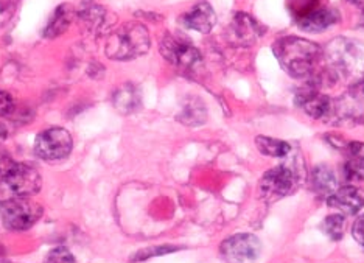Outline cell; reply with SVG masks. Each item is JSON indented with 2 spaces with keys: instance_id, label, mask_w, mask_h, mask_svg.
<instances>
[{
  "instance_id": "obj_31",
  "label": "cell",
  "mask_w": 364,
  "mask_h": 263,
  "mask_svg": "<svg viewBox=\"0 0 364 263\" xmlns=\"http://www.w3.org/2000/svg\"><path fill=\"white\" fill-rule=\"evenodd\" d=\"M361 87H363V92H364V80H363V86Z\"/></svg>"
},
{
  "instance_id": "obj_8",
  "label": "cell",
  "mask_w": 364,
  "mask_h": 263,
  "mask_svg": "<svg viewBox=\"0 0 364 263\" xmlns=\"http://www.w3.org/2000/svg\"><path fill=\"white\" fill-rule=\"evenodd\" d=\"M73 148V139L68 129L50 128L41 133L35 141V153L41 159L61 161Z\"/></svg>"
},
{
  "instance_id": "obj_10",
  "label": "cell",
  "mask_w": 364,
  "mask_h": 263,
  "mask_svg": "<svg viewBox=\"0 0 364 263\" xmlns=\"http://www.w3.org/2000/svg\"><path fill=\"white\" fill-rule=\"evenodd\" d=\"M294 184L296 175L291 168L285 166L271 168L260 179V198L268 203L277 201L291 192Z\"/></svg>"
},
{
  "instance_id": "obj_27",
  "label": "cell",
  "mask_w": 364,
  "mask_h": 263,
  "mask_svg": "<svg viewBox=\"0 0 364 263\" xmlns=\"http://www.w3.org/2000/svg\"><path fill=\"white\" fill-rule=\"evenodd\" d=\"M352 235L355 240H357V243L364 248V213L355 220V223L352 226Z\"/></svg>"
},
{
  "instance_id": "obj_15",
  "label": "cell",
  "mask_w": 364,
  "mask_h": 263,
  "mask_svg": "<svg viewBox=\"0 0 364 263\" xmlns=\"http://www.w3.org/2000/svg\"><path fill=\"white\" fill-rule=\"evenodd\" d=\"M75 10L73 6L69 4H63L56 8L53 11L52 18L48 19L47 27L44 30V36L48 39H55L58 36H61L63 33L68 31V28L70 27V23L75 19Z\"/></svg>"
},
{
  "instance_id": "obj_12",
  "label": "cell",
  "mask_w": 364,
  "mask_h": 263,
  "mask_svg": "<svg viewBox=\"0 0 364 263\" xmlns=\"http://www.w3.org/2000/svg\"><path fill=\"white\" fill-rule=\"evenodd\" d=\"M182 26L188 30H195L203 35H208L217 23V14L209 2H198L181 18Z\"/></svg>"
},
{
  "instance_id": "obj_25",
  "label": "cell",
  "mask_w": 364,
  "mask_h": 263,
  "mask_svg": "<svg viewBox=\"0 0 364 263\" xmlns=\"http://www.w3.org/2000/svg\"><path fill=\"white\" fill-rule=\"evenodd\" d=\"M19 0H0V27L11 21L16 10H18Z\"/></svg>"
},
{
  "instance_id": "obj_29",
  "label": "cell",
  "mask_w": 364,
  "mask_h": 263,
  "mask_svg": "<svg viewBox=\"0 0 364 263\" xmlns=\"http://www.w3.org/2000/svg\"><path fill=\"white\" fill-rule=\"evenodd\" d=\"M6 136H8V129H6V127L4 125V123H0V142H4L5 139H6Z\"/></svg>"
},
{
  "instance_id": "obj_19",
  "label": "cell",
  "mask_w": 364,
  "mask_h": 263,
  "mask_svg": "<svg viewBox=\"0 0 364 263\" xmlns=\"http://www.w3.org/2000/svg\"><path fill=\"white\" fill-rule=\"evenodd\" d=\"M208 119V111L201 100L198 98H190V100L182 106V111L178 116V120L187 127H200Z\"/></svg>"
},
{
  "instance_id": "obj_7",
  "label": "cell",
  "mask_w": 364,
  "mask_h": 263,
  "mask_svg": "<svg viewBox=\"0 0 364 263\" xmlns=\"http://www.w3.org/2000/svg\"><path fill=\"white\" fill-rule=\"evenodd\" d=\"M328 55L336 68L347 75H364V44L350 39H336L330 44Z\"/></svg>"
},
{
  "instance_id": "obj_22",
  "label": "cell",
  "mask_w": 364,
  "mask_h": 263,
  "mask_svg": "<svg viewBox=\"0 0 364 263\" xmlns=\"http://www.w3.org/2000/svg\"><path fill=\"white\" fill-rule=\"evenodd\" d=\"M344 226H346V220L343 215H328L324 223H322V229L324 232L332 238V240H339L344 234Z\"/></svg>"
},
{
  "instance_id": "obj_5",
  "label": "cell",
  "mask_w": 364,
  "mask_h": 263,
  "mask_svg": "<svg viewBox=\"0 0 364 263\" xmlns=\"http://www.w3.org/2000/svg\"><path fill=\"white\" fill-rule=\"evenodd\" d=\"M159 50L165 60L184 72L196 70L203 61L200 50L188 39L173 33H167L162 38Z\"/></svg>"
},
{
  "instance_id": "obj_17",
  "label": "cell",
  "mask_w": 364,
  "mask_h": 263,
  "mask_svg": "<svg viewBox=\"0 0 364 263\" xmlns=\"http://www.w3.org/2000/svg\"><path fill=\"white\" fill-rule=\"evenodd\" d=\"M140 92L137 86L132 83H125L120 86L112 97V103L120 114H132L140 108Z\"/></svg>"
},
{
  "instance_id": "obj_30",
  "label": "cell",
  "mask_w": 364,
  "mask_h": 263,
  "mask_svg": "<svg viewBox=\"0 0 364 263\" xmlns=\"http://www.w3.org/2000/svg\"><path fill=\"white\" fill-rule=\"evenodd\" d=\"M349 2L353 5H361V4H364V0H349Z\"/></svg>"
},
{
  "instance_id": "obj_3",
  "label": "cell",
  "mask_w": 364,
  "mask_h": 263,
  "mask_svg": "<svg viewBox=\"0 0 364 263\" xmlns=\"http://www.w3.org/2000/svg\"><path fill=\"white\" fill-rule=\"evenodd\" d=\"M291 13L299 28L310 33H321L339 21V13L322 0H294Z\"/></svg>"
},
{
  "instance_id": "obj_9",
  "label": "cell",
  "mask_w": 364,
  "mask_h": 263,
  "mask_svg": "<svg viewBox=\"0 0 364 263\" xmlns=\"http://www.w3.org/2000/svg\"><path fill=\"white\" fill-rule=\"evenodd\" d=\"M220 251L228 263H255L262 254V242L254 234H237L226 238Z\"/></svg>"
},
{
  "instance_id": "obj_14",
  "label": "cell",
  "mask_w": 364,
  "mask_h": 263,
  "mask_svg": "<svg viewBox=\"0 0 364 263\" xmlns=\"http://www.w3.org/2000/svg\"><path fill=\"white\" fill-rule=\"evenodd\" d=\"M344 175L350 183H364V144L352 142L346 146Z\"/></svg>"
},
{
  "instance_id": "obj_2",
  "label": "cell",
  "mask_w": 364,
  "mask_h": 263,
  "mask_svg": "<svg viewBox=\"0 0 364 263\" xmlns=\"http://www.w3.org/2000/svg\"><path fill=\"white\" fill-rule=\"evenodd\" d=\"M150 35L142 23L128 22L107 38L106 55L115 61L136 60L150 50Z\"/></svg>"
},
{
  "instance_id": "obj_4",
  "label": "cell",
  "mask_w": 364,
  "mask_h": 263,
  "mask_svg": "<svg viewBox=\"0 0 364 263\" xmlns=\"http://www.w3.org/2000/svg\"><path fill=\"white\" fill-rule=\"evenodd\" d=\"M43 217V208L26 196L0 201V218L8 231H27Z\"/></svg>"
},
{
  "instance_id": "obj_28",
  "label": "cell",
  "mask_w": 364,
  "mask_h": 263,
  "mask_svg": "<svg viewBox=\"0 0 364 263\" xmlns=\"http://www.w3.org/2000/svg\"><path fill=\"white\" fill-rule=\"evenodd\" d=\"M14 163H16V162H13L10 154H8V153L4 151V150H0V176L5 175L6 171L14 166Z\"/></svg>"
},
{
  "instance_id": "obj_26",
  "label": "cell",
  "mask_w": 364,
  "mask_h": 263,
  "mask_svg": "<svg viewBox=\"0 0 364 263\" xmlns=\"http://www.w3.org/2000/svg\"><path fill=\"white\" fill-rule=\"evenodd\" d=\"M14 108H16V103L11 94L5 92V90H0V117L11 116Z\"/></svg>"
},
{
  "instance_id": "obj_21",
  "label": "cell",
  "mask_w": 364,
  "mask_h": 263,
  "mask_svg": "<svg viewBox=\"0 0 364 263\" xmlns=\"http://www.w3.org/2000/svg\"><path fill=\"white\" fill-rule=\"evenodd\" d=\"M255 145H257L262 154L269 156V158H285V156L291 151V145L288 142L267 136H259L255 139Z\"/></svg>"
},
{
  "instance_id": "obj_13",
  "label": "cell",
  "mask_w": 364,
  "mask_h": 263,
  "mask_svg": "<svg viewBox=\"0 0 364 263\" xmlns=\"http://www.w3.org/2000/svg\"><path fill=\"white\" fill-rule=\"evenodd\" d=\"M326 201L330 208L339 209L346 215H355L364 208V192L358 187L344 186L336 188V192L330 195Z\"/></svg>"
},
{
  "instance_id": "obj_24",
  "label": "cell",
  "mask_w": 364,
  "mask_h": 263,
  "mask_svg": "<svg viewBox=\"0 0 364 263\" xmlns=\"http://www.w3.org/2000/svg\"><path fill=\"white\" fill-rule=\"evenodd\" d=\"M46 263H75V257H73V254L68 248L60 246V248H55L48 252Z\"/></svg>"
},
{
  "instance_id": "obj_18",
  "label": "cell",
  "mask_w": 364,
  "mask_h": 263,
  "mask_svg": "<svg viewBox=\"0 0 364 263\" xmlns=\"http://www.w3.org/2000/svg\"><path fill=\"white\" fill-rule=\"evenodd\" d=\"M311 187L313 190L321 196H326V200L330 195L336 192V178L332 168L327 166H318L311 171Z\"/></svg>"
},
{
  "instance_id": "obj_23",
  "label": "cell",
  "mask_w": 364,
  "mask_h": 263,
  "mask_svg": "<svg viewBox=\"0 0 364 263\" xmlns=\"http://www.w3.org/2000/svg\"><path fill=\"white\" fill-rule=\"evenodd\" d=\"M178 249L179 248H176V246H150V248H145L142 251L136 252L131 260L140 262V260H146L151 257H159V256H164V254H168V252L178 251Z\"/></svg>"
},
{
  "instance_id": "obj_11",
  "label": "cell",
  "mask_w": 364,
  "mask_h": 263,
  "mask_svg": "<svg viewBox=\"0 0 364 263\" xmlns=\"http://www.w3.org/2000/svg\"><path fill=\"white\" fill-rule=\"evenodd\" d=\"M296 103L311 119H326L332 112V102L324 94H321L314 86H307L296 95Z\"/></svg>"
},
{
  "instance_id": "obj_1",
  "label": "cell",
  "mask_w": 364,
  "mask_h": 263,
  "mask_svg": "<svg viewBox=\"0 0 364 263\" xmlns=\"http://www.w3.org/2000/svg\"><path fill=\"white\" fill-rule=\"evenodd\" d=\"M274 55L284 70L293 78H311L319 61L324 58V52L318 44L294 36L276 41Z\"/></svg>"
},
{
  "instance_id": "obj_16",
  "label": "cell",
  "mask_w": 364,
  "mask_h": 263,
  "mask_svg": "<svg viewBox=\"0 0 364 263\" xmlns=\"http://www.w3.org/2000/svg\"><path fill=\"white\" fill-rule=\"evenodd\" d=\"M78 19L89 31L100 33L107 26V11L102 5L94 2H86L80 8Z\"/></svg>"
},
{
  "instance_id": "obj_32",
  "label": "cell",
  "mask_w": 364,
  "mask_h": 263,
  "mask_svg": "<svg viewBox=\"0 0 364 263\" xmlns=\"http://www.w3.org/2000/svg\"><path fill=\"white\" fill-rule=\"evenodd\" d=\"M363 16H364V10H363Z\"/></svg>"
},
{
  "instance_id": "obj_20",
  "label": "cell",
  "mask_w": 364,
  "mask_h": 263,
  "mask_svg": "<svg viewBox=\"0 0 364 263\" xmlns=\"http://www.w3.org/2000/svg\"><path fill=\"white\" fill-rule=\"evenodd\" d=\"M255 28H257V23L250 16L237 14V18L232 22V27H230V35L235 38L237 43L246 45L254 43L255 33H257Z\"/></svg>"
},
{
  "instance_id": "obj_6",
  "label": "cell",
  "mask_w": 364,
  "mask_h": 263,
  "mask_svg": "<svg viewBox=\"0 0 364 263\" xmlns=\"http://www.w3.org/2000/svg\"><path fill=\"white\" fill-rule=\"evenodd\" d=\"M43 178L39 171L30 163H14V166L2 175V188L11 196L35 195L41 190Z\"/></svg>"
}]
</instances>
